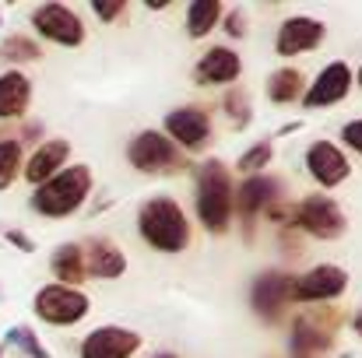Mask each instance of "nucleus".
<instances>
[{
  "instance_id": "10",
  "label": "nucleus",
  "mask_w": 362,
  "mask_h": 358,
  "mask_svg": "<svg viewBox=\"0 0 362 358\" xmlns=\"http://www.w3.org/2000/svg\"><path fill=\"white\" fill-rule=\"evenodd\" d=\"M306 169H310V176H313L320 186H338V183L349 176V162H345V155H341L334 144H327V141H320V144L310 148V155H306Z\"/></svg>"
},
{
  "instance_id": "34",
  "label": "nucleus",
  "mask_w": 362,
  "mask_h": 358,
  "mask_svg": "<svg viewBox=\"0 0 362 358\" xmlns=\"http://www.w3.org/2000/svg\"><path fill=\"white\" fill-rule=\"evenodd\" d=\"M359 85H362V71H359Z\"/></svg>"
},
{
  "instance_id": "13",
  "label": "nucleus",
  "mask_w": 362,
  "mask_h": 358,
  "mask_svg": "<svg viewBox=\"0 0 362 358\" xmlns=\"http://www.w3.org/2000/svg\"><path fill=\"white\" fill-rule=\"evenodd\" d=\"M288 295H292V278H285V274H264L253 285V309L260 316H278Z\"/></svg>"
},
{
  "instance_id": "16",
  "label": "nucleus",
  "mask_w": 362,
  "mask_h": 358,
  "mask_svg": "<svg viewBox=\"0 0 362 358\" xmlns=\"http://www.w3.org/2000/svg\"><path fill=\"white\" fill-rule=\"evenodd\" d=\"M28 99H32V85L25 74H18V71L0 74V119L21 117Z\"/></svg>"
},
{
  "instance_id": "33",
  "label": "nucleus",
  "mask_w": 362,
  "mask_h": 358,
  "mask_svg": "<svg viewBox=\"0 0 362 358\" xmlns=\"http://www.w3.org/2000/svg\"><path fill=\"white\" fill-rule=\"evenodd\" d=\"M158 358H176V355H158Z\"/></svg>"
},
{
  "instance_id": "31",
  "label": "nucleus",
  "mask_w": 362,
  "mask_h": 358,
  "mask_svg": "<svg viewBox=\"0 0 362 358\" xmlns=\"http://www.w3.org/2000/svg\"><path fill=\"white\" fill-rule=\"evenodd\" d=\"M7 239H11L14 246H21V249H32V242H28L25 236H21V232H7Z\"/></svg>"
},
{
  "instance_id": "25",
  "label": "nucleus",
  "mask_w": 362,
  "mask_h": 358,
  "mask_svg": "<svg viewBox=\"0 0 362 358\" xmlns=\"http://www.w3.org/2000/svg\"><path fill=\"white\" fill-rule=\"evenodd\" d=\"M0 60H39V46L25 35H11L0 46Z\"/></svg>"
},
{
  "instance_id": "8",
  "label": "nucleus",
  "mask_w": 362,
  "mask_h": 358,
  "mask_svg": "<svg viewBox=\"0 0 362 358\" xmlns=\"http://www.w3.org/2000/svg\"><path fill=\"white\" fill-rule=\"evenodd\" d=\"M137 334L120 330V327H99L85 338L81 358H130L137 352Z\"/></svg>"
},
{
  "instance_id": "24",
  "label": "nucleus",
  "mask_w": 362,
  "mask_h": 358,
  "mask_svg": "<svg viewBox=\"0 0 362 358\" xmlns=\"http://www.w3.org/2000/svg\"><path fill=\"white\" fill-rule=\"evenodd\" d=\"M21 165V141H0V190H7Z\"/></svg>"
},
{
  "instance_id": "18",
  "label": "nucleus",
  "mask_w": 362,
  "mask_h": 358,
  "mask_svg": "<svg viewBox=\"0 0 362 358\" xmlns=\"http://www.w3.org/2000/svg\"><path fill=\"white\" fill-rule=\"evenodd\" d=\"M274 193H278V183H274V179H267V176H253V179H246V183L240 186V211L243 215H253L257 208L271 204Z\"/></svg>"
},
{
  "instance_id": "3",
  "label": "nucleus",
  "mask_w": 362,
  "mask_h": 358,
  "mask_svg": "<svg viewBox=\"0 0 362 358\" xmlns=\"http://www.w3.org/2000/svg\"><path fill=\"white\" fill-rule=\"evenodd\" d=\"M197 211L211 232H222L233 215V186L222 162H208L197 176Z\"/></svg>"
},
{
  "instance_id": "9",
  "label": "nucleus",
  "mask_w": 362,
  "mask_h": 358,
  "mask_svg": "<svg viewBox=\"0 0 362 358\" xmlns=\"http://www.w3.org/2000/svg\"><path fill=\"white\" fill-rule=\"evenodd\" d=\"M127 155H130V162H134L141 172H158V169H165V165L176 162V148H173V141H165V137L155 133V130L141 133V137L130 144Z\"/></svg>"
},
{
  "instance_id": "28",
  "label": "nucleus",
  "mask_w": 362,
  "mask_h": 358,
  "mask_svg": "<svg viewBox=\"0 0 362 358\" xmlns=\"http://www.w3.org/2000/svg\"><path fill=\"white\" fill-rule=\"evenodd\" d=\"M345 141H349V144L362 155V119H356V123H349V126H345Z\"/></svg>"
},
{
  "instance_id": "23",
  "label": "nucleus",
  "mask_w": 362,
  "mask_h": 358,
  "mask_svg": "<svg viewBox=\"0 0 362 358\" xmlns=\"http://www.w3.org/2000/svg\"><path fill=\"white\" fill-rule=\"evenodd\" d=\"M53 274L60 278V281H81V274H85V263H81V253L74 249V246H60L57 253H53Z\"/></svg>"
},
{
  "instance_id": "11",
  "label": "nucleus",
  "mask_w": 362,
  "mask_h": 358,
  "mask_svg": "<svg viewBox=\"0 0 362 358\" xmlns=\"http://www.w3.org/2000/svg\"><path fill=\"white\" fill-rule=\"evenodd\" d=\"M349 88H352V71L345 64H327L317 74L313 88L306 92V106H331V102L345 99Z\"/></svg>"
},
{
  "instance_id": "26",
  "label": "nucleus",
  "mask_w": 362,
  "mask_h": 358,
  "mask_svg": "<svg viewBox=\"0 0 362 358\" xmlns=\"http://www.w3.org/2000/svg\"><path fill=\"white\" fill-rule=\"evenodd\" d=\"M7 338H11V345L25 348V352H28L32 358H49V352H46V348H42V345L35 341V334H32L28 327H14V330H11Z\"/></svg>"
},
{
  "instance_id": "7",
  "label": "nucleus",
  "mask_w": 362,
  "mask_h": 358,
  "mask_svg": "<svg viewBox=\"0 0 362 358\" xmlns=\"http://www.w3.org/2000/svg\"><path fill=\"white\" fill-rule=\"evenodd\" d=\"M345 281H349V274H345L341 267L324 263V267H313L306 278L292 281V299H303V302L334 299V295H341V292H345Z\"/></svg>"
},
{
  "instance_id": "1",
  "label": "nucleus",
  "mask_w": 362,
  "mask_h": 358,
  "mask_svg": "<svg viewBox=\"0 0 362 358\" xmlns=\"http://www.w3.org/2000/svg\"><path fill=\"white\" fill-rule=\"evenodd\" d=\"M137 225H141V236L148 239L155 249H162V253H180V249L190 242L187 218H183V211L176 208V201H169V197L148 201V204L141 208Z\"/></svg>"
},
{
  "instance_id": "4",
  "label": "nucleus",
  "mask_w": 362,
  "mask_h": 358,
  "mask_svg": "<svg viewBox=\"0 0 362 358\" xmlns=\"http://www.w3.org/2000/svg\"><path fill=\"white\" fill-rule=\"evenodd\" d=\"M35 313L46 320V323H78L85 313H88V299L67 285H49L35 295Z\"/></svg>"
},
{
  "instance_id": "17",
  "label": "nucleus",
  "mask_w": 362,
  "mask_h": 358,
  "mask_svg": "<svg viewBox=\"0 0 362 358\" xmlns=\"http://www.w3.org/2000/svg\"><path fill=\"white\" fill-rule=\"evenodd\" d=\"M67 141H46L32 158H28V169H25V176L32 179V183H46V179H53L57 176V169L64 165V158H67Z\"/></svg>"
},
{
  "instance_id": "6",
  "label": "nucleus",
  "mask_w": 362,
  "mask_h": 358,
  "mask_svg": "<svg viewBox=\"0 0 362 358\" xmlns=\"http://www.w3.org/2000/svg\"><path fill=\"white\" fill-rule=\"evenodd\" d=\"M296 225L306 229L310 236L334 239L341 236V229H345V215H341V208L331 197H310V201H303L296 208Z\"/></svg>"
},
{
  "instance_id": "12",
  "label": "nucleus",
  "mask_w": 362,
  "mask_h": 358,
  "mask_svg": "<svg viewBox=\"0 0 362 358\" xmlns=\"http://www.w3.org/2000/svg\"><path fill=\"white\" fill-rule=\"evenodd\" d=\"M324 39V25L317 18H288L278 32V53L292 56V53H306Z\"/></svg>"
},
{
  "instance_id": "30",
  "label": "nucleus",
  "mask_w": 362,
  "mask_h": 358,
  "mask_svg": "<svg viewBox=\"0 0 362 358\" xmlns=\"http://www.w3.org/2000/svg\"><path fill=\"white\" fill-rule=\"evenodd\" d=\"M243 25H246V21H243L240 14H229V32H233V35H243Z\"/></svg>"
},
{
  "instance_id": "22",
  "label": "nucleus",
  "mask_w": 362,
  "mask_h": 358,
  "mask_svg": "<svg viewBox=\"0 0 362 358\" xmlns=\"http://www.w3.org/2000/svg\"><path fill=\"white\" fill-rule=\"evenodd\" d=\"M123 267H127V260H123V253L117 249V246H110V242H95L92 270H95L99 278H120Z\"/></svg>"
},
{
  "instance_id": "19",
  "label": "nucleus",
  "mask_w": 362,
  "mask_h": 358,
  "mask_svg": "<svg viewBox=\"0 0 362 358\" xmlns=\"http://www.w3.org/2000/svg\"><path fill=\"white\" fill-rule=\"evenodd\" d=\"M222 18V4L218 0H197L187 7V25H190V35L201 39L215 28V21Z\"/></svg>"
},
{
  "instance_id": "2",
  "label": "nucleus",
  "mask_w": 362,
  "mask_h": 358,
  "mask_svg": "<svg viewBox=\"0 0 362 358\" xmlns=\"http://www.w3.org/2000/svg\"><path fill=\"white\" fill-rule=\"evenodd\" d=\"M88 190H92V172H88L85 165H74V169H67V172L46 179V183L35 190L32 208H35L39 215L64 218V215H71L74 208H81V201L88 197Z\"/></svg>"
},
{
  "instance_id": "20",
  "label": "nucleus",
  "mask_w": 362,
  "mask_h": 358,
  "mask_svg": "<svg viewBox=\"0 0 362 358\" xmlns=\"http://www.w3.org/2000/svg\"><path fill=\"white\" fill-rule=\"evenodd\" d=\"M331 338H324L320 330H310L306 323L296 327V338H292V355L296 358H320L327 352Z\"/></svg>"
},
{
  "instance_id": "14",
  "label": "nucleus",
  "mask_w": 362,
  "mask_h": 358,
  "mask_svg": "<svg viewBox=\"0 0 362 358\" xmlns=\"http://www.w3.org/2000/svg\"><path fill=\"white\" fill-rule=\"evenodd\" d=\"M165 130L183 148H201L208 141V133H211V123H208V117L201 109H176V113H169V119H165Z\"/></svg>"
},
{
  "instance_id": "5",
  "label": "nucleus",
  "mask_w": 362,
  "mask_h": 358,
  "mask_svg": "<svg viewBox=\"0 0 362 358\" xmlns=\"http://www.w3.org/2000/svg\"><path fill=\"white\" fill-rule=\"evenodd\" d=\"M32 25H35V32H39V35H46V39H53V42H60V46H78V42L85 39L81 18H78L71 7H64V4L35 7Z\"/></svg>"
},
{
  "instance_id": "32",
  "label": "nucleus",
  "mask_w": 362,
  "mask_h": 358,
  "mask_svg": "<svg viewBox=\"0 0 362 358\" xmlns=\"http://www.w3.org/2000/svg\"><path fill=\"white\" fill-rule=\"evenodd\" d=\"M356 327H359V330H362V313H359V316H356Z\"/></svg>"
},
{
  "instance_id": "29",
  "label": "nucleus",
  "mask_w": 362,
  "mask_h": 358,
  "mask_svg": "<svg viewBox=\"0 0 362 358\" xmlns=\"http://www.w3.org/2000/svg\"><path fill=\"white\" fill-rule=\"evenodd\" d=\"M123 11V4H95V14L103 18V21H110V18H117Z\"/></svg>"
},
{
  "instance_id": "21",
  "label": "nucleus",
  "mask_w": 362,
  "mask_h": 358,
  "mask_svg": "<svg viewBox=\"0 0 362 358\" xmlns=\"http://www.w3.org/2000/svg\"><path fill=\"white\" fill-rule=\"evenodd\" d=\"M299 85H303V74L292 71V67H285V71H274L271 74L267 95H271V102H292L299 95Z\"/></svg>"
},
{
  "instance_id": "15",
  "label": "nucleus",
  "mask_w": 362,
  "mask_h": 358,
  "mask_svg": "<svg viewBox=\"0 0 362 358\" xmlns=\"http://www.w3.org/2000/svg\"><path fill=\"white\" fill-rule=\"evenodd\" d=\"M243 71L240 56L233 53V49H211V53H204V60H201V67H197V78L204 81V85H229V81H236Z\"/></svg>"
},
{
  "instance_id": "27",
  "label": "nucleus",
  "mask_w": 362,
  "mask_h": 358,
  "mask_svg": "<svg viewBox=\"0 0 362 358\" xmlns=\"http://www.w3.org/2000/svg\"><path fill=\"white\" fill-rule=\"evenodd\" d=\"M267 162H271V144H257V148H250L240 158V169L253 172V169H264Z\"/></svg>"
}]
</instances>
